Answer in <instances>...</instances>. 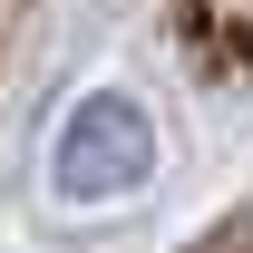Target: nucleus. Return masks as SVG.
Listing matches in <instances>:
<instances>
[{"instance_id":"obj_1","label":"nucleus","mask_w":253,"mask_h":253,"mask_svg":"<svg viewBox=\"0 0 253 253\" xmlns=\"http://www.w3.org/2000/svg\"><path fill=\"white\" fill-rule=\"evenodd\" d=\"M156 175V126H146V107L117 88L78 97L59 117V146H49V185L68 195V205H107V195H136Z\"/></svg>"}]
</instances>
